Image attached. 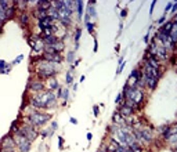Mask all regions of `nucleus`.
<instances>
[{"label":"nucleus","instance_id":"nucleus-34","mask_svg":"<svg viewBox=\"0 0 177 152\" xmlns=\"http://www.w3.org/2000/svg\"><path fill=\"white\" fill-rule=\"evenodd\" d=\"M165 18H166V14H163V15H162L161 18L158 19V24H163L165 22Z\"/></svg>","mask_w":177,"mask_h":152},{"label":"nucleus","instance_id":"nucleus-23","mask_svg":"<svg viewBox=\"0 0 177 152\" xmlns=\"http://www.w3.org/2000/svg\"><path fill=\"white\" fill-rule=\"evenodd\" d=\"M53 48H54V51H57V53H60L61 50H64V43L62 41H57V43L53 46Z\"/></svg>","mask_w":177,"mask_h":152},{"label":"nucleus","instance_id":"nucleus-40","mask_svg":"<svg viewBox=\"0 0 177 152\" xmlns=\"http://www.w3.org/2000/svg\"><path fill=\"white\" fill-rule=\"evenodd\" d=\"M148 37H150V33L145 35V37H144V41H145V43H148Z\"/></svg>","mask_w":177,"mask_h":152},{"label":"nucleus","instance_id":"nucleus-42","mask_svg":"<svg viewBox=\"0 0 177 152\" xmlns=\"http://www.w3.org/2000/svg\"><path fill=\"white\" fill-rule=\"evenodd\" d=\"M91 137H93V136H91V133H87V140H89V141L91 140Z\"/></svg>","mask_w":177,"mask_h":152},{"label":"nucleus","instance_id":"nucleus-10","mask_svg":"<svg viewBox=\"0 0 177 152\" xmlns=\"http://www.w3.org/2000/svg\"><path fill=\"white\" fill-rule=\"evenodd\" d=\"M133 108L131 106H129V105H126V104H122V106H119L118 108V112L120 113L122 116H130L131 113H133Z\"/></svg>","mask_w":177,"mask_h":152},{"label":"nucleus","instance_id":"nucleus-43","mask_svg":"<svg viewBox=\"0 0 177 152\" xmlns=\"http://www.w3.org/2000/svg\"><path fill=\"white\" fill-rule=\"evenodd\" d=\"M2 152H14V149H2Z\"/></svg>","mask_w":177,"mask_h":152},{"label":"nucleus","instance_id":"nucleus-36","mask_svg":"<svg viewBox=\"0 0 177 152\" xmlns=\"http://www.w3.org/2000/svg\"><path fill=\"white\" fill-rule=\"evenodd\" d=\"M155 3H157V2H152V3H151V10H150V14H152V11H154V7H155Z\"/></svg>","mask_w":177,"mask_h":152},{"label":"nucleus","instance_id":"nucleus-14","mask_svg":"<svg viewBox=\"0 0 177 152\" xmlns=\"http://www.w3.org/2000/svg\"><path fill=\"white\" fill-rule=\"evenodd\" d=\"M35 17H36L37 19H43L47 17V11L44 8H41V7H37V8H35Z\"/></svg>","mask_w":177,"mask_h":152},{"label":"nucleus","instance_id":"nucleus-4","mask_svg":"<svg viewBox=\"0 0 177 152\" xmlns=\"http://www.w3.org/2000/svg\"><path fill=\"white\" fill-rule=\"evenodd\" d=\"M17 134H19V136L28 138L29 141H32V140H35V138L37 137V131L35 130V126H32L30 123L29 124H25L24 127L18 129V130H17Z\"/></svg>","mask_w":177,"mask_h":152},{"label":"nucleus","instance_id":"nucleus-45","mask_svg":"<svg viewBox=\"0 0 177 152\" xmlns=\"http://www.w3.org/2000/svg\"><path fill=\"white\" fill-rule=\"evenodd\" d=\"M2 25H3V22L0 21V33H2Z\"/></svg>","mask_w":177,"mask_h":152},{"label":"nucleus","instance_id":"nucleus-38","mask_svg":"<svg viewBox=\"0 0 177 152\" xmlns=\"http://www.w3.org/2000/svg\"><path fill=\"white\" fill-rule=\"evenodd\" d=\"M51 127H53V129H57V127H58L57 122H53V123H51Z\"/></svg>","mask_w":177,"mask_h":152},{"label":"nucleus","instance_id":"nucleus-1","mask_svg":"<svg viewBox=\"0 0 177 152\" xmlns=\"http://www.w3.org/2000/svg\"><path fill=\"white\" fill-rule=\"evenodd\" d=\"M55 101H57V98L53 94V91H41L40 94L35 95L30 100L32 105L36 108H50V106L55 105Z\"/></svg>","mask_w":177,"mask_h":152},{"label":"nucleus","instance_id":"nucleus-2","mask_svg":"<svg viewBox=\"0 0 177 152\" xmlns=\"http://www.w3.org/2000/svg\"><path fill=\"white\" fill-rule=\"evenodd\" d=\"M61 69L60 64H55V62H48V61H41L37 64V76L40 79H50L53 78V75L55 72H58Z\"/></svg>","mask_w":177,"mask_h":152},{"label":"nucleus","instance_id":"nucleus-19","mask_svg":"<svg viewBox=\"0 0 177 152\" xmlns=\"http://www.w3.org/2000/svg\"><path fill=\"white\" fill-rule=\"evenodd\" d=\"M145 84H147L151 90H152V89H155V86H157V79H154V78L145 79Z\"/></svg>","mask_w":177,"mask_h":152},{"label":"nucleus","instance_id":"nucleus-21","mask_svg":"<svg viewBox=\"0 0 177 152\" xmlns=\"http://www.w3.org/2000/svg\"><path fill=\"white\" fill-rule=\"evenodd\" d=\"M80 36H82V29L80 28H78L76 29V33H75V48H78L79 47V39H80Z\"/></svg>","mask_w":177,"mask_h":152},{"label":"nucleus","instance_id":"nucleus-41","mask_svg":"<svg viewBox=\"0 0 177 152\" xmlns=\"http://www.w3.org/2000/svg\"><path fill=\"white\" fill-rule=\"evenodd\" d=\"M126 14H127V11H126V10H123V11L120 13V15H122V17H126Z\"/></svg>","mask_w":177,"mask_h":152},{"label":"nucleus","instance_id":"nucleus-18","mask_svg":"<svg viewBox=\"0 0 177 152\" xmlns=\"http://www.w3.org/2000/svg\"><path fill=\"white\" fill-rule=\"evenodd\" d=\"M15 6H10L8 7V8H6V19H10V18H11V17L14 15V11H15Z\"/></svg>","mask_w":177,"mask_h":152},{"label":"nucleus","instance_id":"nucleus-22","mask_svg":"<svg viewBox=\"0 0 177 152\" xmlns=\"http://www.w3.org/2000/svg\"><path fill=\"white\" fill-rule=\"evenodd\" d=\"M76 7H78V15H79V18H82V17H83V2H82V0L76 2Z\"/></svg>","mask_w":177,"mask_h":152},{"label":"nucleus","instance_id":"nucleus-15","mask_svg":"<svg viewBox=\"0 0 177 152\" xmlns=\"http://www.w3.org/2000/svg\"><path fill=\"white\" fill-rule=\"evenodd\" d=\"M112 120H113V124H118V126H124V119H123V116L120 115L119 112L113 113Z\"/></svg>","mask_w":177,"mask_h":152},{"label":"nucleus","instance_id":"nucleus-5","mask_svg":"<svg viewBox=\"0 0 177 152\" xmlns=\"http://www.w3.org/2000/svg\"><path fill=\"white\" fill-rule=\"evenodd\" d=\"M14 140H15V145L19 148L21 152H28L30 149V141L28 140V138L19 136V134H17V136L14 137Z\"/></svg>","mask_w":177,"mask_h":152},{"label":"nucleus","instance_id":"nucleus-7","mask_svg":"<svg viewBox=\"0 0 177 152\" xmlns=\"http://www.w3.org/2000/svg\"><path fill=\"white\" fill-rule=\"evenodd\" d=\"M143 98H144V94H143V91L141 90H138L136 89L133 93H131V95H130V98L127 100V101H131L134 104V105H138L141 101H143Z\"/></svg>","mask_w":177,"mask_h":152},{"label":"nucleus","instance_id":"nucleus-30","mask_svg":"<svg viewBox=\"0 0 177 152\" xmlns=\"http://www.w3.org/2000/svg\"><path fill=\"white\" fill-rule=\"evenodd\" d=\"M74 57H75V53H74V51H71V53L68 54V57H67L68 62H72V61H74Z\"/></svg>","mask_w":177,"mask_h":152},{"label":"nucleus","instance_id":"nucleus-20","mask_svg":"<svg viewBox=\"0 0 177 152\" xmlns=\"http://www.w3.org/2000/svg\"><path fill=\"white\" fill-rule=\"evenodd\" d=\"M130 78H133V79H136V80H138V79L143 78V73H141L138 69H133V71H131V73H130Z\"/></svg>","mask_w":177,"mask_h":152},{"label":"nucleus","instance_id":"nucleus-26","mask_svg":"<svg viewBox=\"0 0 177 152\" xmlns=\"http://www.w3.org/2000/svg\"><path fill=\"white\" fill-rule=\"evenodd\" d=\"M123 67H124V62H123V60H122V58H120V60H119V67H118V71H116V73H118V75H119L120 72H122Z\"/></svg>","mask_w":177,"mask_h":152},{"label":"nucleus","instance_id":"nucleus-29","mask_svg":"<svg viewBox=\"0 0 177 152\" xmlns=\"http://www.w3.org/2000/svg\"><path fill=\"white\" fill-rule=\"evenodd\" d=\"M86 26H87V30H89L90 33L94 32V25H93L91 22H87V24H86Z\"/></svg>","mask_w":177,"mask_h":152},{"label":"nucleus","instance_id":"nucleus-12","mask_svg":"<svg viewBox=\"0 0 177 152\" xmlns=\"http://www.w3.org/2000/svg\"><path fill=\"white\" fill-rule=\"evenodd\" d=\"M173 25H174V21H168V22H166L163 26L159 28V32L158 33L169 35V33H170V30H172V28H173Z\"/></svg>","mask_w":177,"mask_h":152},{"label":"nucleus","instance_id":"nucleus-28","mask_svg":"<svg viewBox=\"0 0 177 152\" xmlns=\"http://www.w3.org/2000/svg\"><path fill=\"white\" fill-rule=\"evenodd\" d=\"M6 68H7V64L3 60H0V72H4Z\"/></svg>","mask_w":177,"mask_h":152},{"label":"nucleus","instance_id":"nucleus-31","mask_svg":"<svg viewBox=\"0 0 177 152\" xmlns=\"http://www.w3.org/2000/svg\"><path fill=\"white\" fill-rule=\"evenodd\" d=\"M72 82H74V78H72L71 73H68V75H67V84H71Z\"/></svg>","mask_w":177,"mask_h":152},{"label":"nucleus","instance_id":"nucleus-39","mask_svg":"<svg viewBox=\"0 0 177 152\" xmlns=\"http://www.w3.org/2000/svg\"><path fill=\"white\" fill-rule=\"evenodd\" d=\"M71 123H72V124H76V123H78V120H76L75 117H71Z\"/></svg>","mask_w":177,"mask_h":152},{"label":"nucleus","instance_id":"nucleus-24","mask_svg":"<svg viewBox=\"0 0 177 152\" xmlns=\"http://www.w3.org/2000/svg\"><path fill=\"white\" fill-rule=\"evenodd\" d=\"M19 22L22 24V25H26V24H28V15H26V13H22V14H21Z\"/></svg>","mask_w":177,"mask_h":152},{"label":"nucleus","instance_id":"nucleus-3","mask_svg":"<svg viewBox=\"0 0 177 152\" xmlns=\"http://www.w3.org/2000/svg\"><path fill=\"white\" fill-rule=\"evenodd\" d=\"M50 117H51V115H48V113L33 112L32 115L29 116V123L32 124V126H41V124L46 123Z\"/></svg>","mask_w":177,"mask_h":152},{"label":"nucleus","instance_id":"nucleus-6","mask_svg":"<svg viewBox=\"0 0 177 152\" xmlns=\"http://www.w3.org/2000/svg\"><path fill=\"white\" fill-rule=\"evenodd\" d=\"M43 58L44 61H48V62H55V64H60L62 57L60 55V53H44L43 54Z\"/></svg>","mask_w":177,"mask_h":152},{"label":"nucleus","instance_id":"nucleus-17","mask_svg":"<svg viewBox=\"0 0 177 152\" xmlns=\"http://www.w3.org/2000/svg\"><path fill=\"white\" fill-rule=\"evenodd\" d=\"M46 11H47V17H50L51 19H58V10L55 7H53V6L48 7Z\"/></svg>","mask_w":177,"mask_h":152},{"label":"nucleus","instance_id":"nucleus-9","mask_svg":"<svg viewBox=\"0 0 177 152\" xmlns=\"http://www.w3.org/2000/svg\"><path fill=\"white\" fill-rule=\"evenodd\" d=\"M28 89L32 90V91H43L44 89V83L41 80H33V82H29L28 84Z\"/></svg>","mask_w":177,"mask_h":152},{"label":"nucleus","instance_id":"nucleus-27","mask_svg":"<svg viewBox=\"0 0 177 152\" xmlns=\"http://www.w3.org/2000/svg\"><path fill=\"white\" fill-rule=\"evenodd\" d=\"M61 25L69 26V25H71V18H64V19H61Z\"/></svg>","mask_w":177,"mask_h":152},{"label":"nucleus","instance_id":"nucleus-13","mask_svg":"<svg viewBox=\"0 0 177 152\" xmlns=\"http://www.w3.org/2000/svg\"><path fill=\"white\" fill-rule=\"evenodd\" d=\"M46 86L48 87V91H53V90L58 89V82H57V79H55L54 76H53V78H50V79H47Z\"/></svg>","mask_w":177,"mask_h":152},{"label":"nucleus","instance_id":"nucleus-35","mask_svg":"<svg viewBox=\"0 0 177 152\" xmlns=\"http://www.w3.org/2000/svg\"><path fill=\"white\" fill-rule=\"evenodd\" d=\"M22 58H24V57H22V54H21V55H18V57L15 58V61H14V64H18V62H19L21 60H22Z\"/></svg>","mask_w":177,"mask_h":152},{"label":"nucleus","instance_id":"nucleus-37","mask_svg":"<svg viewBox=\"0 0 177 152\" xmlns=\"http://www.w3.org/2000/svg\"><path fill=\"white\" fill-rule=\"evenodd\" d=\"M94 115L98 116V106H94Z\"/></svg>","mask_w":177,"mask_h":152},{"label":"nucleus","instance_id":"nucleus-16","mask_svg":"<svg viewBox=\"0 0 177 152\" xmlns=\"http://www.w3.org/2000/svg\"><path fill=\"white\" fill-rule=\"evenodd\" d=\"M30 46L33 47L35 51H43V50H44V43H43V40L30 41Z\"/></svg>","mask_w":177,"mask_h":152},{"label":"nucleus","instance_id":"nucleus-8","mask_svg":"<svg viewBox=\"0 0 177 152\" xmlns=\"http://www.w3.org/2000/svg\"><path fill=\"white\" fill-rule=\"evenodd\" d=\"M15 147V140L11 137V134L6 136L2 140V149H13Z\"/></svg>","mask_w":177,"mask_h":152},{"label":"nucleus","instance_id":"nucleus-25","mask_svg":"<svg viewBox=\"0 0 177 152\" xmlns=\"http://www.w3.org/2000/svg\"><path fill=\"white\" fill-rule=\"evenodd\" d=\"M68 95H69V90L65 87V89H62V93H61V97L64 98V101L67 102V100H68Z\"/></svg>","mask_w":177,"mask_h":152},{"label":"nucleus","instance_id":"nucleus-32","mask_svg":"<svg viewBox=\"0 0 177 152\" xmlns=\"http://www.w3.org/2000/svg\"><path fill=\"white\" fill-rule=\"evenodd\" d=\"M40 134H41V137H47L48 134H51V131H50V130H43Z\"/></svg>","mask_w":177,"mask_h":152},{"label":"nucleus","instance_id":"nucleus-44","mask_svg":"<svg viewBox=\"0 0 177 152\" xmlns=\"http://www.w3.org/2000/svg\"><path fill=\"white\" fill-rule=\"evenodd\" d=\"M79 62H80V60H78V61H75V62H74V67H76V65H79Z\"/></svg>","mask_w":177,"mask_h":152},{"label":"nucleus","instance_id":"nucleus-11","mask_svg":"<svg viewBox=\"0 0 177 152\" xmlns=\"http://www.w3.org/2000/svg\"><path fill=\"white\" fill-rule=\"evenodd\" d=\"M154 57L159 58V60H166L168 58V50L163 47H157V50L154 53Z\"/></svg>","mask_w":177,"mask_h":152},{"label":"nucleus","instance_id":"nucleus-33","mask_svg":"<svg viewBox=\"0 0 177 152\" xmlns=\"http://www.w3.org/2000/svg\"><path fill=\"white\" fill-rule=\"evenodd\" d=\"M122 98H123V94H122V93H119V94H118V97H116V104H119Z\"/></svg>","mask_w":177,"mask_h":152}]
</instances>
